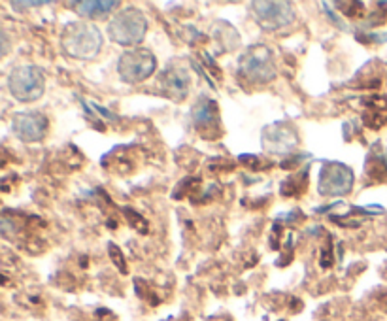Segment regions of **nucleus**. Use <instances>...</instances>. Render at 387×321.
Segmentation results:
<instances>
[{"mask_svg":"<svg viewBox=\"0 0 387 321\" xmlns=\"http://www.w3.org/2000/svg\"><path fill=\"white\" fill-rule=\"evenodd\" d=\"M104 36L97 25L89 21L67 23L61 33V50L77 61H91L99 55Z\"/></svg>","mask_w":387,"mask_h":321,"instance_id":"obj_1","label":"nucleus"},{"mask_svg":"<svg viewBox=\"0 0 387 321\" xmlns=\"http://www.w3.org/2000/svg\"><path fill=\"white\" fill-rule=\"evenodd\" d=\"M148 34V17L138 8H123L108 23V36L114 44L136 48Z\"/></svg>","mask_w":387,"mask_h":321,"instance_id":"obj_2","label":"nucleus"},{"mask_svg":"<svg viewBox=\"0 0 387 321\" xmlns=\"http://www.w3.org/2000/svg\"><path fill=\"white\" fill-rule=\"evenodd\" d=\"M238 72L254 85H266L276 78V62L271 48L263 44L249 45L238 59Z\"/></svg>","mask_w":387,"mask_h":321,"instance_id":"obj_3","label":"nucleus"},{"mask_svg":"<svg viewBox=\"0 0 387 321\" xmlns=\"http://www.w3.org/2000/svg\"><path fill=\"white\" fill-rule=\"evenodd\" d=\"M8 91L19 102H34L45 91L44 70L36 65L16 67L8 76Z\"/></svg>","mask_w":387,"mask_h":321,"instance_id":"obj_4","label":"nucleus"},{"mask_svg":"<svg viewBox=\"0 0 387 321\" xmlns=\"http://www.w3.org/2000/svg\"><path fill=\"white\" fill-rule=\"evenodd\" d=\"M157 70V59L153 51L146 48H133V50L123 51L119 61H117V74L121 82L129 85L146 82L151 78V74Z\"/></svg>","mask_w":387,"mask_h":321,"instance_id":"obj_5","label":"nucleus"},{"mask_svg":"<svg viewBox=\"0 0 387 321\" xmlns=\"http://www.w3.org/2000/svg\"><path fill=\"white\" fill-rule=\"evenodd\" d=\"M354 170L344 163L329 160L321 166L317 191L321 197H344L354 189Z\"/></svg>","mask_w":387,"mask_h":321,"instance_id":"obj_6","label":"nucleus"},{"mask_svg":"<svg viewBox=\"0 0 387 321\" xmlns=\"http://www.w3.org/2000/svg\"><path fill=\"white\" fill-rule=\"evenodd\" d=\"M254 16L263 31H282L295 21V8L291 2H254Z\"/></svg>","mask_w":387,"mask_h":321,"instance_id":"obj_7","label":"nucleus"},{"mask_svg":"<svg viewBox=\"0 0 387 321\" xmlns=\"http://www.w3.org/2000/svg\"><path fill=\"white\" fill-rule=\"evenodd\" d=\"M48 117L42 114V111L28 110V111H17L11 117V129H13V134L21 142H27V144H34V142H40V140L45 138L48 134Z\"/></svg>","mask_w":387,"mask_h":321,"instance_id":"obj_8","label":"nucleus"},{"mask_svg":"<svg viewBox=\"0 0 387 321\" xmlns=\"http://www.w3.org/2000/svg\"><path fill=\"white\" fill-rule=\"evenodd\" d=\"M263 148L268 153L276 156H285L299 146V134L288 123H274L271 127H266L261 136Z\"/></svg>","mask_w":387,"mask_h":321,"instance_id":"obj_9","label":"nucleus"},{"mask_svg":"<svg viewBox=\"0 0 387 321\" xmlns=\"http://www.w3.org/2000/svg\"><path fill=\"white\" fill-rule=\"evenodd\" d=\"M159 85L163 93L172 100H183L191 87V74L182 62H170L159 76Z\"/></svg>","mask_w":387,"mask_h":321,"instance_id":"obj_10","label":"nucleus"},{"mask_svg":"<svg viewBox=\"0 0 387 321\" xmlns=\"http://www.w3.org/2000/svg\"><path fill=\"white\" fill-rule=\"evenodd\" d=\"M191 116H193L195 127L202 131V133L205 131H216L219 127V116H217L216 102L206 99V97H200L199 102L193 106Z\"/></svg>","mask_w":387,"mask_h":321,"instance_id":"obj_11","label":"nucleus"},{"mask_svg":"<svg viewBox=\"0 0 387 321\" xmlns=\"http://www.w3.org/2000/svg\"><path fill=\"white\" fill-rule=\"evenodd\" d=\"M70 6L74 8L77 16L83 17V19H89V21H93V19H104L110 13L117 10V8H121V2H117V0H102V2H70Z\"/></svg>","mask_w":387,"mask_h":321,"instance_id":"obj_12","label":"nucleus"},{"mask_svg":"<svg viewBox=\"0 0 387 321\" xmlns=\"http://www.w3.org/2000/svg\"><path fill=\"white\" fill-rule=\"evenodd\" d=\"M50 2H11L13 8H42V6H48Z\"/></svg>","mask_w":387,"mask_h":321,"instance_id":"obj_13","label":"nucleus"}]
</instances>
